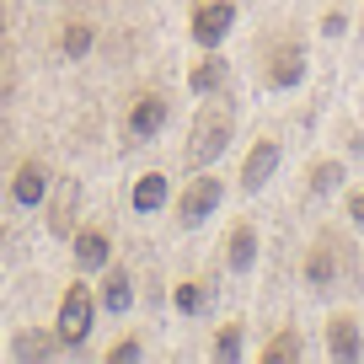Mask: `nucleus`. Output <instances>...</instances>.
<instances>
[{
  "instance_id": "f257e3e1",
  "label": "nucleus",
  "mask_w": 364,
  "mask_h": 364,
  "mask_svg": "<svg viewBox=\"0 0 364 364\" xmlns=\"http://www.w3.org/2000/svg\"><path fill=\"white\" fill-rule=\"evenodd\" d=\"M86 332H91V295L75 284V289L65 295V306H59V338H65V343H80Z\"/></svg>"
},
{
  "instance_id": "f03ea898",
  "label": "nucleus",
  "mask_w": 364,
  "mask_h": 364,
  "mask_svg": "<svg viewBox=\"0 0 364 364\" xmlns=\"http://www.w3.org/2000/svg\"><path fill=\"white\" fill-rule=\"evenodd\" d=\"M230 22H236V6H230V0H215V6H204V11L193 16V33H198L204 48H215L220 38L230 33Z\"/></svg>"
},
{
  "instance_id": "7ed1b4c3",
  "label": "nucleus",
  "mask_w": 364,
  "mask_h": 364,
  "mask_svg": "<svg viewBox=\"0 0 364 364\" xmlns=\"http://www.w3.org/2000/svg\"><path fill=\"white\" fill-rule=\"evenodd\" d=\"M215 204H220V182H215V177H198L193 188H188V198H182V220H188V225H198V220L215 215Z\"/></svg>"
},
{
  "instance_id": "20e7f679",
  "label": "nucleus",
  "mask_w": 364,
  "mask_h": 364,
  "mask_svg": "<svg viewBox=\"0 0 364 364\" xmlns=\"http://www.w3.org/2000/svg\"><path fill=\"white\" fill-rule=\"evenodd\" d=\"M225 139H230V124H225V113H215V118H209V134L198 129V134H193V145H188L193 166H209V161L220 156V145H225Z\"/></svg>"
},
{
  "instance_id": "39448f33",
  "label": "nucleus",
  "mask_w": 364,
  "mask_h": 364,
  "mask_svg": "<svg viewBox=\"0 0 364 364\" xmlns=\"http://www.w3.org/2000/svg\"><path fill=\"white\" fill-rule=\"evenodd\" d=\"M273 166H279V145H273V139H262L257 150H252V161H247V188H262V182L273 177Z\"/></svg>"
},
{
  "instance_id": "423d86ee",
  "label": "nucleus",
  "mask_w": 364,
  "mask_h": 364,
  "mask_svg": "<svg viewBox=\"0 0 364 364\" xmlns=\"http://www.w3.org/2000/svg\"><path fill=\"white\" fill-rule=\"evenodd\" d=\"M327 348L338 353V359H359V327H353V316H338L327 327Z\"/></svg>"
},
{
  "instance_id": "0eeeda50",
  "label": "nucleus",
  "mask_w": 364,
  "mask_h": 364,
  "mask_svg": "<svg viewBox=\"0 0 364 364\" xmlns=\"http://www.w3.org/2000/svg\"><path fill=\"white\" fill-rule=\"evenodd\" d=\"M161 204H166V177H156V171L139 177L134 182V209H139V215H150V209H161Z\"/></svg>"
},
{
  "instance_id": "6e6552de",
  "label": "nucleus",
  "mask_w": 364,
  "mask_h": 364,
  "mask_svg": "<svg viewBox=\"0 0 364 364\" xmlns=\"http://www.w3.org/2000/svg\"><path fill=\"white\" fill-rule=\"evenodd\" d=\"M161 118H166V102H161V97H145V102L134 107V118H129V124H134V134H156Z\"/></svg>"
},
{
  "instance_id": "1a4fd4ad",
  "label": "nucleus",
  "mask_w": 364,
  "mask_h": 364,
  "mask_svg": "<svg viewBox=\"0 0 364 364\" xmlns=\"http://www.w3.org/2000/svg\"><path fill=\"white\" fill-rule=\"evenodd\" d=\"M43 198V166H22L16 171V204H38Z\"/></svg>"
},
{
  "instance_id": "9d476101",
  "label": "nucleus",
  "mask_w": 364,
  "mask_h": 364,
  "mask_svg": "<svg viewBox=\"0 0 364 364\" xmlns=\"http://www.w3.org/2000/svg\"><path fill=\"white\" fill-rule=\"evenodd\" d=\"M75 257L86 262V268H102V262H107V241L97 236V230H86V236L75 241Z\"/></svg>"
},
{
  "instance_id": "9b49d317",
  "label": "nucleus",
  "mask_w": 364,
  "mask_h": 364,
  "mask_svg": "<svg viewBox=\"0 0 364 364\" xmlns=\"http://www.w3.org/2000/svg\"><path fill=\"white\" fill-rule=\"evenodd\" d=\"M129 273H107V289H102V306L107 311H129Z\"/></svg>"
},
{
  "instance_id": "f8f14e48",
  "label": "nucleus",
  "mask_w": 364,
  "mask_h": 364,
  "mask_svg": "<svg viewBox=\"0 0 364 364\" xmlns=\"http://www.w3.org/2000/svg\"><path fill=\"white\" fill-rule=\"evenodd\" d=\"M252 252H257V236H252L247 225H236V236H230V268H247Z\"/></svg>"
},
{
  "instance_id": "ddd939ff",
  "label": "nucleus",
  "mask_w": 364,
  "mask_h": 364,
  "mask_svg": "<svg viewBox=\"0 0 364 364\" xmlns=\"http://www.w3.org/2000/svg\"><path fill=\"white\" fill-rule=\"evenodd\" d=\"M300 70H306V59H300V54H279V59H273V86H295Z\"/></svg>"
},
{
  "instance_id": "4468645a",
  "label": "nucleus",
  "mask_w": 364,
  "mask_h": 364,
  "mask_svg": "<svg viewBox=\"0 0 364 364\" xmlns=\"http://www.w3.org/2000/svg\"><path fill=\"white\" fill-rule=\"evenodd\" d=\"M338 177H343V166H338V161H321V166H316V177H311V193H327V188H338Z\"/></svg>"
},
{
  "instance_id": "2eb2a0df",
  "label": "nucleus",
  "mask_w": 364,
  "mask_h": 364,
  "mask_svg": "<svg viewBox=\"0 0 364 364\" xmlns=\"http://www.w3.org/2000/svg\"><path fill=\"white\" fill-rule=\"evenodd\" d=\"M332 268H338V262H332V252L321 247L316 257H311V268H306V273H311V284H327V279H332Z\"/></svg>"
},
{
  "instance_id": "dca6fc26",
  "label": "nucleus",
  "mask_w": 364,
  "mask_h": 364,
  "mask_svg": "<svg viewBox=\"0 0 364 364\" xmlns=\"http://www.w3.org/2000/svg\"><path fill=\"white\" fill-rule=\"evenodd\" d=\"M236 338H241L236 327H225V332H220V343H215V353H220V359H236V353H241V343H236Z\"/></svg>"
},
{
  "instance_id": "f3484780",
  "label": "nucleus",
  "mask_w": 364,
  "mask_h": 364,
  "mask_svg": "<svg viewBox=\"0 0 364 364\" xmlns=\"http://www.w3.org/2000/svg\"><path fill=\"white\" fill-rule=\"evenodd\" d=\"M177 306L182 311H198V306H204V289H198V284H182L177 289Z\"/></svg>"
},
{
  "instance_id": "a211bd4d",
  "label": "nucleus",
  "mask_w": 364,
  "mask_h": 364,
  "mask_svg": "<svg viewBox=\"0 0 364 364\" xmlns=\"http://www.w3.org/2000/svg\"><path fill=\"white\" fill-rule=\"evenodd\" d=\"M86 43H91L86 27H70V33H65V54H86Z\"/></svg>"
},
{
  "instance_id": "6ab92c4d",
  "label": "nucleus",
  "mask_w": 364,
  "mask_h": 364,
  "mask_svg": "<svg viewBox=\"0 0 364 364\" xmlns=\"http://www.w3.org/2000/svg\"><path fill=\"white\" fill-rule=\"evenodd\" d=\"M193 86H198V91L220 86V65H198V70H193Z\"/></svg>"
},
{
  "instance_id": "aec40b11",
  "label": "nucleus",
  "mask_w": 364,
  "mask_h": 364,
  "mask_svg": "<svg viewBox=\"0 0 364 364\" xmlns=\"http://www.w3.org/2000/svg\"><path fill=\"white\" fill-rule=\"evenodd\" d=\"M348 215H353V220L364 225V193H353V198H348Z\"/></svg>"
}]
</instances>
